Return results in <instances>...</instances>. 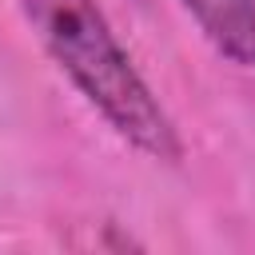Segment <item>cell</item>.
<instances>
[{"label": "cell", "instance_id": "6da1fadb", "mask_svg": "<svg viewBox=\"0 0 255 255\" xmlns=\"http://www.w3.org/2000/svg\"><path fill=\"white\" fill-rule=\"evenodd\" d=\"M20 12L52 64L124 143L163 163L183 155L167 108L147 88L96 0H20Z\"/></svg>", "mask_w": 255, "mask_h": 255}, {"label": "cell", "instance_id": "7a4b0ae2", "mask_svg": "<svg viewBox=\"0 0 255 255\" xmlns=\"http://www.w3.org/2000/svg\"><path fill=\"white\" fill-rule=\"evenodd\" d=\"M207 44L235 68H255V0H179Z\"/></svg>", "mask_w": 255, "mask_h": 255}]
</instances>
